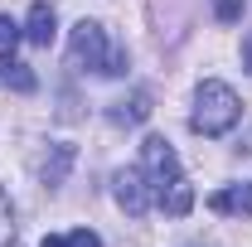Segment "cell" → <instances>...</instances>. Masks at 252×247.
<instances>
[{
	"label": "cell",
	"instance_id": "cell-1",
	"mask_svg": "<svg viewBox=\"0 0 252 247\" xmlns=\"http://www.w3.org/2000/svg\"><path fill=\"white\" fill-rule=\"evenodd\" d=\"M141 170H146V180H151V199H156L170 218H185L189 209H194V189H189V180L180 175V155H175V146H170L165 136H146V146H141Z\"/></svg>",
	"mask_w": 252,
	"mask_h": 247
},
{
	"label": "cell",
	"instance_id": "cell-9",
	"mask_svg": "<svg viewBox=\"0 0 252 247\" xmlns=\"http://www.w3.org/2000/svg\"><path fill=\"white\" fill-rule=\"evenodd\" d=\"M15 44H20V25L10 15H0V59H15Z\"/></svg>",
	"mask_w": 252,
	"mask_h": 247
},
{
	"label": "cell",
	"instance_id": "cell-13",
	"mask_svg": "<svg viewBox=\"0 0 252 247\" xmlns=\"http://www.w3.org/2000/svg\"><path fill=\"white\" fill-rule=\"evenodd\" d=\"M219 15L223 20H238L243 15V0H219Z\"/></svg>",
	"mask_w": 252,
	"mask_h": 247
},
{
	"label": "cell",
	"instance_id": "cell-11",
	"mask_svg": "<svg viewBox=\"0 0 252 247\" xmlns=\"http://www.w3.org/2000/svg\"><path fill=\"white\" fill-rule=\"evenodd\" d=\"M15 243V218H10V199L0 194V247Z\"/></svg>",
	"mask_w": 252,
	"mask_h": 247
},
{
	"label": "cell",
	"instance_id": "cell-8",
	"mask_svg": "<svg viewBox=\"0 0 252 247\" xmlns=\"http://www.w3.org/2000/svg\"><path fill=\"white\" fill-rule=\"evenodd\" d=\"M0 78H5V88H15V93H34V88H39V78H34L25 63H15V59H5V73H0Z\"/></svg>",
	"mask_w": 252,
	"mask_h": 247
},
{
	"label": "cell",
	"instance_id": "cell-6",
	"mask_svg": "<svg viewBox=\"0 0 252 247\" xmlns=\"http://www.w3.org/2000/svg\"><path fill=\"white\" fill-rule=\"evenodd\" d=\"M146 117H151V93H131L126 102L112 107V122L117 126H136V122H146Z\"/></svg>",
	"mask_w": 252,
	"mask_h": 247
},
{
	"label": "cell",
	"instance_id": "cell-7",
	"mask_svg": "<svg viewBox=\"0 0 252 247\" xmlns=\"http://www.w3.org/2000/svg\"><path fill=\"white\" fill-rule=\"evenodd\" d=\"M209 209H214V214H252V185H243V189H219V194L209 199Z\"/></svg>",
	"mask_w": 252,
	"mask_h": 247
},
{
	"label": "cell",
	"instance_id": "cell-5",
	"mask_svg": "<svg viewBox=\"0 0 252 247\" xmlns=\"http://www.w3.org/2000/svg\"><path fill=\"white\" fill-rule=\"evenodd\" d=\"M54 34H59V15H54V5H49V0H39V5L30 10V30H25V39L39 44V49H49V44H54Z\"/></svg>",
	"mask_w": 252,
	"mask_h": 247
},
{
	"label": "cell",
	"instance_id": "cell-2",
	"mask_svg": "<svg viewBox=\"0 0 252 247\" xmlns=\"http://www.w3.org/2000/svg\"><path fill=\"white\" fill-rule=\"evenodd\" d=\"M68 63H73V68H97L102 78L126 73V54H122V49H107V30H102L97 20L73 25V39H68Z\"/></svg>",
	"mask_w": 252,
	"mask_h": 247
},
{
	"label": "cell",
	"instance_id": "cell-14",
	"mask_svg": "<svg viewBox=\"0 0 252 247\" xmlns=\"http://www.w3.org/2000/svg\"><path fill=\"white\" fill-rule=\"evenodd\" d=\"M39 247H68V238H44Z\"/></svg>",
	"mask_w": 252,
	"mask_h": 247
},
{
	"label": "cell",
	"instance_id": "cell-15",
	"mask_svg": "<svg viewBox=\"0 0 252 247\" xmlns=\"http://www.w3.org/2000/svg\"><path fill=\"white\" fill-rule=\"evenodd\" d=\"M243 54H248V68H252V34H248V44H243Z\"/></svg>",
	"mask_w": 252,
	"mask_h": 247
},
{
	"label": "cell",
	"instance_id": "cell-3",
	"mask_svg": "<svg viewBox=\"0 0 252 247\" xmlns=\"http://www.w3.org/2000/svg\"><path fill=\"white\" fill-rule=\"evenodd\" d=\"M243 117V102L228 83H204L194 97V131L199 136H228Z\"/></svg>",
	"mask_w": 252,
	"mask_h": 247
},
{
	"label": "cell",
	"instance_id": "cell-10",
	"mask_svg": "<svg viewBox=\"0 0 252 247\" xmlns=\"http://www.w3.org/2000/svg\"><path fill=\"white\" fill-rule=\"evenodd\" d=\"M68 160H73V146H59V155H54V165H44V180H49V185H59V180H63Z\"/></svg>",
	"mask_w": 252,
	"mask_h": 247
},
{
	"label": "cell",
	"instance_id": "cell-4",
	"mask_svg": "<svg viewBox=\"0 0 252 247\" xmlns=\"http://www.w3.org/2000/svg\"><path fill=\"white\" fill-rule=\"evenodd\" d=\"M117 204L131 218H141L151 209V185H146V170H122L117 175Z\"/></svg>",
	"mask_w": 252,
	"mask_h": 247
},
{
	"label": "cell",
	"instance_id": "cell-12",
	"mask_svg": "<svg viewBox=\"0 0 252 247\" xmlns=\"http://www.w3.org/2000/svg\"><path fill=\"white\" fill-rule=\"evenodd\" d=\"M68 247H102V243H97V233H88V228H78V233L68 238Z\"/></svg>",
	"mask_w": 252,
	"mask_h": 247
}]
</instances>
